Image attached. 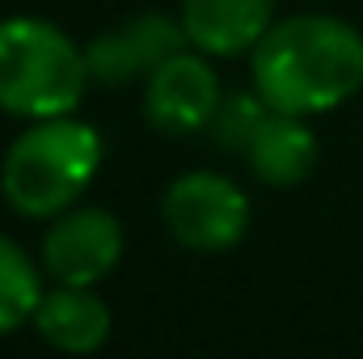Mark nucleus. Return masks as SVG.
<instances>
[{"instance_id": "nucleus-1", "label": "nucleus", "mask_w": 363, "mask_h": 359, "mask_svg": "<svg viewBox=\"0 0 363 359\" xmlns=\"http://www.w3.org/2000/svg\"><path fill=\"white\" fill-rule=\"evenodd\" d=\"M254 93L287 114H325L363 89V34L330 13L274 21L250 51Z\"/></svg>"}, {"instance_id": "nucleus-2", "label": "nucleus", "mask_w": 363, "mask_h": 359, "mask_svg": "<svg viewBox=\"0 0 363 359\" xmlns=\"http://www.w3.org/2000/svg\"><path fill=\"white\" fill-rule=\"evenodd\" d=\"M101 136L97 127L72 114L34 118L0 161V194L17 216L51 220L85 194L101 165Z\"/></svg>"}, {"instance_id": "nucleus-3", "label": "nucleus", "mask_w": 363, "mask_h": 359, "mask_svg": "<svg viewBox=\"0 0 363 359\" xmlns=\"http://www.w3.org/2000/svg\"><path fill=\"white\" fill-rule=\"evenodd\" d=\"M85 51L43 17L0 21V110L13 118L72 114L89 85Z\"/></svg>"}, {"instance_id": "nucleus-4", "label": "nucleus", "mask_w": 363, "mask_h": 359, "mask_svg": "<svg viewBox=\"0 0 363 359\" xmlns=\"http://www.w3.org/2000/svg\"><path fill=\"white\" fill-rule=\"evenodd\" d=\"M211 136L224 153L245 161L267 186H296L317 165V136L304 114L267 106L258 93H228L211 118Z\"/></svg>"}, {"instance_id": "nucleus-5", "label": "nucleus", "mask_w": 363, "mask_h": 359, "mask_svg": "<svg viewBox=\"0 0 363 359\" xmlns=\"http://www.w3.org/2000/svg\"><path fill=\"white\" fill-rule=\"evenodd\" d=\"M161 216L178 245L199 250V254H216V250H233L245 237L250 194L216 170H190L169 182V190L161 199Z\"/></svg>"}, {"instance_id": "nucleus-6", "label": "nucleus", "mask_w": 363, "mask_h": 359, "mask_svg": "<svg viewBox=\"0 0 363 359\" xmlns=\"http://www.w3.org/2000/svg\"><path fill=\"white\" fill-rule=\"evenodd\" d=\"M123 258V224L106 207H68L43 233V270L55 283L97 287Z\"/></svg>"}, {"instance_id": "nucleus-7", "label": "nucleus", "mask_w": 363, "mask_h": 359, "mask_svg": "<svg viewBox=\"0 0 363 359\" xmlns=\"http://www.w3.org/2000/svg\"><path fill=\"white\" fill-rule=\"evenodd\" d=\"M224 93L216 64L194 47V51H174L165 64H157L148 72L144 85V118L165 131V136H194L203 127H211L216 110H220Z\"/></svg>"}, {"instance_id": "nucleus-8", "label": "nucleus", "mask_w": 363, "mask_h": 359, "mask_svg": "<svg viewBox=\"0 0 363 359\" xmlns=\"http://www.w3.org/2000/svg\"><path fill=\"white\" fill-rule=\"evenodd\" d=\"M190 38L182 30V17L169 13H135L123 26L97 34L85 47L89 77L97 85H127L135 77H148L157 64H165L174 51H182Z\"/></svg>"}, {"instance_id": "nucleus-9", "label": "nucleus", "mask_w": 363, "mask_h": 359, "mask_svg": "<svg viewBox=\"0 0 363 359\" xmlns=\"http://www.w3.org/2000/svg\"><path fill=\"white\" fill-rule=\"evenodd\" d=\"M274 26V0H182V30L203 55L228 60L254 51Z\"/></svg>"}, {"instance_id": "nucleus-10", "label": "nucleus", "mask_w": 363, "mask_h": 359, "mask_svg": "<svg viewBox=\"0 0 363 359\" xmlns=\"http://www.w3.org/2000/svg\"><path fill=\"white\" fill-rule=\"evenodd\" d=\"M43 343H51L55 351L68 355H93L106 338H110V304L93 292V287H77V283H55L51 292H43L34 321Z\"/></svg>"}, {"instance_id": "nucleus-11", "label": "nucleus", "mask_w": 363, "mask_h": 359, "mask_svg": "<svg viewBox=\"0 0 363 359\" xmlns=\"http://www.w3.org/2000/svg\"><path fill=\"white\" fill-rule=\"evenodd\" d=\"M43 300V267L9 237H0V338L30 326Z\"/></svg>"}]
</instances>
